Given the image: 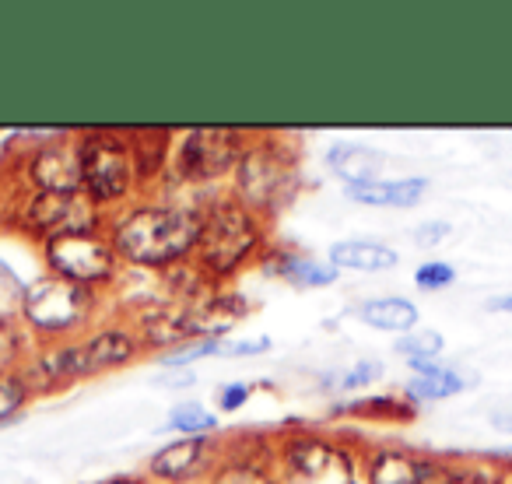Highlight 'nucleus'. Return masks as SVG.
Instances as JSON below:
<instances>
[{
  "mask_svg": "<svg viewBox=\"0 0 512 484\" xmlns=\"http://www.w3.org/2000/svg\"><path fill=\"white\" fill-rule=\"evenodd\" d=\"M204 214L193 207H137L116 225L113 246L137 267H165L183 260L200 242Z\"/></svg>",
  "mask_w": 512,
  "mask_h": 484,
  "instance_id": "nucleus-1",
  "label": "nucleus"
},
{
  "mask_svg": "<svg viewBox=\"0 0 512 484\" xmlns=\"http://www.w3.org/2000/svg\"><path fill=\"white\" fill-rule=\"evenodd\" d=\"M260 246V221L242 204H218L204 214V232L197 242V260L207 274L225 278L242 267Z\"/></svg>",
  "mask_w": 512,
  "mask_h": 484,
  "instance_id": "nucleus-2",
  "label": "nucleus"
},
{
  "mask_svg": "<svg viewBox=\"0 0 512 484\" xmlns=\"http://www.w3.org/2000/svg\"><path fill=\"white\" fill-rule=\"evenodd\" d=\"M81 176L95 204L120 200L134 186V151L116 134L81 137Z\"/></svg>",
  "mask_w": 512,
  "mask_h": 484,
  "instance_id": "nucleus-3",
  "label": "nucleus"
},
{
  "mask_svg": "<svg viewBox=\"0 0 512 484\" xmlns=\"http://www.w3.org/2000/svg\"><path fill=\"white\" fill-rule=\"evenodd\" d=\"M46 264L53 267V274L74 285H99L109 281L116 271V246H109L106 239H99L95 232H71L57 235L46 242Z\"/></svg>",
  "mask_w": 512,
  "mask_h": 484,
  "instance_id": "nucleus-4",
  "label": "nucleus"
},
{
  "mask_svg": "<svg viewBox=\"0 0 512 484\" xmlns=\"http://www.w3.org/2000/svg\"><path fill=\"white\" fill-rule=\"evenodd\" d=\"M22 313L32 327L39 330H71L92 313V288L74 285L64 278H46L36 281L29 292L22 295Z\"/></svg>",
  "mask_w": 512,
  "mask_h": 484,
  "instance_id": "nucleus-5",
  "label": "nucleus"
},
{
  "mask_svg": "<svg viewBox=\"0 0 512 484\" xmlns=\"http://www.w3.org/2000/svg\"><path fill=\"white\" fill-rule=\"evenodd\" d=\"M137 355V341L123 330H106V334H95L81 348H64L57 355H50L39 372H46V383H64V379L92 376L102 369H116V365L130 362Z\"/></svg>",
  "mask_w": 512,
  "mask_h": 484,
  "instance_id": "nucleus-6",
  "label": "nucleus"
},
{
  "mask_svg": "<svg viewBox=\"0 0 512 484\" xmlns=\"http://www.w3.org/2000/svg\"><path fill=\"white\" fill-rule=\"evenodd\" d=\"M25 228L46 235V242L57 235L71 232H92L99 225V207L85 190H64V193H36L25 211Z\"/></svg>",
  "mask_w": 512,
  "mask_h": 484,
  "instance_id": "nucleus-7",
  "label": "nucleus"
},
{
  "mask_svg": "<svg viewBox=\"0 0 512 484\" xmlns=\"http://www.w3.org/2000/svg\"><path fill=\"white\" fill-rule=\"evenodd\" d=\"M281 484H355V470L341 446L316 435H302L288 442Z\"/></svg>",
  "mask_w": 512,
  "mask_h": 484,
  "instance_id": "nucleus-8",
  "label": "nucleus"
},
{
  "mask_svg": "<svg viewBox=\"0 0 512 484\" xmlns=\"http://www.w3.org/2000/svg\"><path fill=\"white\" fill-rule=\"evenodd\" d=\"M242 137L235 130L200 127L186 134L183 151H179V169L190 179H214L239 169L242 162Z\"/></svg>",
  "mask_w": 512,
  "mask_h": 484,
  "instance_id": "nucleus-9",
  "label": "nucleus"
},
{
  "mask_svg": "<svg viewBox=\"0 0 512 484\" xmlns=\"http://www.w3.org/2000/svg\"><path fill=\"white\" fill-rule=\"evenodd\" d=\"M239 190L246 197V207L281 204L292 190V169L274 151H253L239 162Z\"/></svg>",
  "mask_w": 512,
  "mask_h": 484,
  "instance_id": "nucleus-10",
  "label": "nucleus"
},
{
  "mask_svg": "<svg viewBox=\"0 0 512 484\" xmlns=\"http://www.w3.org/2000/svg\"><path fill=\"white\" fill-rule=\"evenodd\" d=\"M453 477L442 460L407 449H379L369 460V484H449Z\"/></svg>",
  "mask_w": 512,
  "mask_h": 484,
  "instance_id": "nucleus-11",
  "label": "nucleus"
},
{
  "mask_svg": "<svg viewBox=\"0 0 512 484\" xmlns=\"http://www.w3.org/2000/svg\"><path fill=\"white\" fill-rule=\"evenodd\" d=\"M32 183L39 186V193H64V190H81L85 176H81V144H46L36 151L29 165Z\"/></svg>",
  "mask_w": 512,
  "mask_h": 484,
  "instance_id": "nucleus-12",
  "label": "nucleus"
},
{
  "mask_svg": "<svg viewBox=\"0 0 512 484\" xmlns=\"http://www.w3.org/2000/svg\"><path fill=\"white\" fill-rule=\"evenodd\" d=\"M207 453H211V442L200 439V435H190V439L172 442V446H165L162 453H155L151 474L165 477V481H186V477H193L200 467H204Z\"/></svg>",
  "mask_w": 512,
  "mask_h": 484,
  "instance_id": "nucleus-13",
  "label": "nucleus"
},
{
  "mask_svg": "<svg viewBox=\"0 0 512 484\" xmlns=\"http://www.w3.org/2000/svg\"><path fill=\"white\" fill-rule=\"evenodd\" d=\"M428 190V179L411 176V179H393V183H358L348 186V197L355 204H369V207H414Z\"/></svg>",
  "mask_w": 512,
  "mask_h": 484,
  "instance_id": "nucleus-14",
  "label": "nucleus"
},
{
  "mask_svg": "<svg viewBox=\"0 0 512 484\" xmlns=\"http://www.w3.org/2000/svg\"><path fill=\"white\" fill-rule=\"evenodd\" d=\"M397 260V250L372 239L337 242L330 250V267H344V271H390V267H397Z\"/></svg>",
  "mask_w": 512,
  "mask_h": 484,
  "instance_id": "nucleus-15",
  "label": "nucleus"
},
{
  "mask_svg": "<svg viewBox=\"0 0 512 484\" xmlns=\"http://www.w3.org/2000/svg\"><path fill=\"white\" fill-rule=\"evenodd\" d=\"M414 379L407 383V397L411 400H446L467 386V379L449 365L435 362H411Z\"/></svg>",
  "mask_w": 512,
  "mask_h": 484,
  "instance_id": "nucleus-16",
  "label": "nucleus"
},
{
  "mask_svg": "<svg viewBox=\"0 0 512 484\" xmlns=\"http://www.w3.org/2000/svg\"><path fill=\"white\" fill-rule=\"evenodd\" d=\"M358 320L369 323L376 330H390V334H407V330L418 323V306L407 299H369L358 306Z\"/></svg>",
  "mask_w": 512,
  "mask_h": 484,
  "instance_id": "nucleus-17",
  "label": "nucleus"
},
{
  "mask_svg": "<svg viewBox=\"0 0 512 484\" xmlns=\"http://www.w3.org/2000/svg\"><path fill=\"white\" fill-rule=\"evenodd\" d=\"M330 162L334 169L348 179V186L358 183H376V172L383 165V155L369 148H358V144H341V148L330 151Z\"/></svg>",
  "mask_w": 512,
  "mask_h": 484,
  "instance_id": "nucleus-18",
  "label": "nucleus"
},
{
  "mask_svg": "<svg viewBox=\"0 0 512 484\" xmlns=\"http://www.w3.org/2000/svg\"><path fill=\"white\" fill-rule=\"evenodd\" d=\"M278 271L285 274L288 281H295V285H334V278H337V267L313 264V260H306V257H288Z\"/></svg>",
  "mask_w": 512,
  "mask_h": 484,
  "instance_id": "nucleus-19",
  "label": "nucleus"
},
{
  "mask_svg": "<svg viewBox=\"0 0 512 484\" xmlns=\"http://www.w3.org/2000/svg\"><path fill=\"white\" fill-rule=\"evenodd\" d=\"M397 351L411 358V362H432L435 355H442V334H435V330L407 334L404 341H397Z\"/></svg>",
  "mask_w": 512,
  "mask_h": 484,
  "instance_id": "nucleus-20",
  "label": "nucleus"
},
{
  "mask_svg": "<svg viewBox=\"0 0 512 484\" xmlns=\"http://www.w3.org/2000/svg\"><path fill=\"white\" fill-rule=\"evenodd\" d=\"M165 428H176V432H190V435H204L214 428V418L204 411L200 404H179L176 411L169 414V425Z\"/></svg>",
  "mask_w": 512,
  "mask_h": 484,
  "instance_id": "nucleus-21",
  "label": "nucleus"
},
{
  "mask_svg": "<svg viewBox=\"0 0 512 484\" xmlns=\"http://www.w3.org/2000/svg\"><path fill=\"white\" fill-rule=\"evenodd\" d=\"M25 397H29L25 379L15 376V372H0V421L11 418L25 404Z\"/></svg>",
  "mask_w": 512,
  "mask_h": 484,
  "instance_id": "nucleus-22",
  "label": "nucleus"
},
{
  "mask_svg": "<svg viewBox=\"0 0 512 484\" xmlns=\"http://www.w3.org/2000/svg\"><path fill=\"white\" fill-rule=\"evenodd\" d=\"M456 281V271L442 260H428L414 271V285L425 288V292H439V288H449Z\"/></svg>",
  "mask_w": 512,
  "mask_h": 484,
  "instance_id": "nucleus-23",
  "label": "nucleus"
},
{
  "mask_svg": "<svg viewBox=\"0 0 512 484\" xmlns=\"http://www.w3.org/2000/svg\"><path fill=\"white\" fill-rule=\"evenodd\" d=\"M211 484H274V481L267 470L253 467V463H228L225 470H218V477Z\"/></svg>",
  "mask_w": 512,
  "mask_h": 484,
  "instance_id": "nucleus-24",
  "label": "nucleus"
},
{
  "mask_svg": "<svg viewBox=\"0 0 512 484\" xmlns=\"http://www.w3.org/2000/svg\"><path fill=\"white\" fill-rule=\"evenodd\" d=\"M18 358H22V334L15 330V323L0 316V372H8Z\"/></svg>",
  "mask_w": 512,
  "mask_h": 484,
  "instance_id": "nucleus-25",
  "label": "nucleus"
},
{
  "mask_svg": "<svg viewBox=\"0 0 512 484\" xmlns=\"http://www.w3.org/2000/svg\"><path fill=\"white\" fill-rule=\"evenodd\" d=\"M271 351L267 337H253V341H218V355L225 358H239V355H264Z\"/></svg>",
  "mask_w": 512,
  "mask_h": 484,
  "instance_id": "nucleus-26",
  "label": "nucleus"
},
{
  "mask_svg": "<svg viewBox=\"0 0 512 484\" xmlns=\"http://www.w3.org/2000/svg\"><path fill=\"white\" fill-rule=\"evenodd\" d=\"M442 239H449V225L446 221H425V225H418V232H414V242L418 246H439Z\"/></svg>",
  "mask_w": 512,
  "mask_h": 484,
  "instance_id": "nucleus-27",
  "label": "nucleus"
},
{
  "mask_svg": "<svg viewBox=\"0 0 512 484\" xmlns=\"http://www.w3.org/2000/svg\"><path fill=\"white\" fill-rule=\"evenodd\" d=\"M372 379H379V362H362L355 365V372H348V376L341 379L344 390H355V386H365L372 383Z\"/></svg>",
  "mask_w": 512,
  "mask_h": 484,
  "instance_id": "nucleus-28",
  "label": "nucleus"
},
{
  "mask_svg": "<svg viewBox=\"0 0 512 484\" xmlns=\"http://www.w3.org/2000/svg\"><path fill=\"white\" fill-rule=\"evenodd\" d=\"M204 355H218V341L190 344V348H183V351H176V355H169L165 362H169V365H179V362H193V358H204Z\"/></svg>",
  "mask_w": 512,
  "mask_h": 484,
  "instance_id": "nucleus-29",
  "label": "nucleus"
},
{
  "mask_svg": "<svg viewBox=\"0 0 512 484\" xmlns=\"http://www.w3.org/2000/svg\"><path fill=\"white\" fill-rule=\"evenodd\" d=\"M246 397H249V386L235 383V386H225V390L218 393V404H221V411H235V407L246 404Z\"/></svg>",
  "mask_w": 512,
  "mask_h": 484,
  "instance_id": "nucleus-30",
  "label": "nucleus"
},
{
  "mask_svg": "<svg viewBox=\"0 0 512 484\" xmlns=\"http://www.w3.org/2000/svg\"><path fill=\"white\" fill-rule=\"evenodd\" d=\"M491 313H512V292L509 295H495V299L488 302Z\"/></svg>",
  "mask_w": 512,
  "mask_h": 484,
  "instance_id": "nucleus-31",
  "label": "nucleus"
},
{
  "mask_svg": "<svg viewBox=\"0 0 512 484\" xmlns=\"http://www.w3.org/2000/svg\"><path fill=\"white\" fill-rule=\"evenodd\" d=\"M491 421H495V428H502V432H509V435H512V411H498Z\"/></svg>",
  "mask_w": 512,
  "mask_h": 484,
  "instance_id": "nucleus-32",
  "label": "nucleus"
},
{
  "mask_svg": "<svg viewBox=\"0 0 512 484\" xmlns=\"http://www.w3.org/2000/svg\"><path fill=\"white\" fill-rule=\"evenodd\" d=\"M449 484H477V481H467V477H460V474H456V477H453V481H449Z\"/></svg>",
  "mask_w": 512,
  "mask_h": 484,
  "instance_id": "nucleus-33",
  "label": "nucleus"
},
{
  "mask_svg": "<svg viewBox=\"0 0 512 484\" xmlns=\"http://www.w3.org/2000/svg\"><path fill=\"white\" fill-rule=\"evenodd\" d=\"M106 484H141V481H127V477H120V481H106Z\"/></svg>",
  "mask_w": 512,
  "mask_h": 484,
  "instance_id": "nucleus-34",
  "label": "nucleus"
},
{
  "mask_svg": "<svg viewBox=\"0 0 512 484\" xmlns=\"http://www.w3.org/2000/svg\"><path fill=\"white\" fill-rule=\"evenodd\" d=\"M502 453H509V456H512V449H502Z\"/></svg>",
  "mask_w": 512,
  "mask_h": 484,
  "instance_id": "nucleus-35",
  "label": "nucleus"
}]
</instances>
